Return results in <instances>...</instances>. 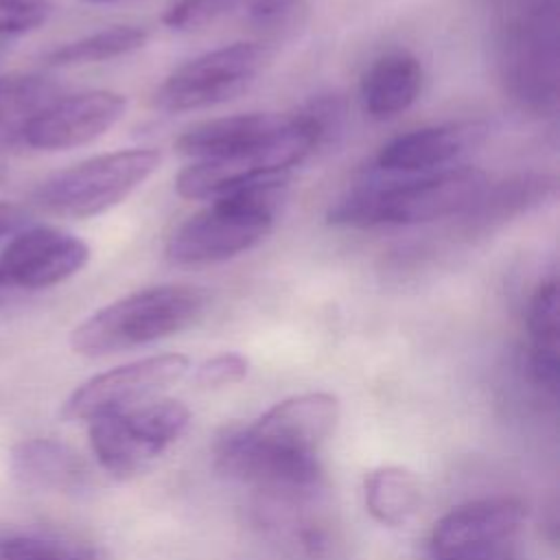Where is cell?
<instances>
[{"instance_id": "cell-18", "label": "cell", "mask_w": 560, "mask_h": 560, "mask_svg": "<svg viewBox=\"0 0 560 560\" xmlns=\"http://www.w3.org/2000/svg\"><path fill=\"white\" fill-rule=\"evenodd\" d=\"M560 315H558V282L556 278L542 280L527 304V335L529 352L527 365L532 381L547 389L558 392L560 381Z\"/></svg>"}, {"instance_id": "cell-1", "label": "cell", "mask_w": 560, "mask_h": 560, "mask_svg": "<svg viewBox=\"0 0 560 560\" xmlns=\"http://www.w3.org/2000/svg\"><path fill=\"white\" fill-rule=\"evenodd\" d=\"M488 184L475 166H446L402 179H368L350 188L326 212L339 228L416 225L468 210Z\"/></svg>"}, {"instance_id": "cell-9", "label": "cell", "mask_w": 560, "mask_h": 560, "mask_svg": "<svg viewBox=\"0 0 560 560\" xmlns=\"http://www.w3.org/2000/svg\"><path fill=\"white\" fill-rule=\"evenodd\" d=\"M90 260L83 238L50 225L18 230L0 249V295L39 291L79 273Z\"/></svg>"}, {"instance_id": "cell-30", "label": "cell", "mask_w": 560, "mask_h": 560, "mask_svg": "<svg viewBox=\"0 0 560 560\" xmlns=\"http://www.w3.org/2000/svg\"><path fill=\"white\" fill-rule=\"evenodd\" d=\"M90 2H118V0H90Z\"/></svg>"}, {"instance_id": "cell-7", "label": "cell", "mask_w": 560, "mask_h": 560, "mask_svg": "<svg viewBox=\"0 0 560 560\" xmlns=\"http://www.w3.org/2000/svg\"><path fill=\"white\" fill-rule=\"evenodd\" d=\"M188 420V407L171 398L103 413L88 420L90 446L107 472L127 477L173 444L186 431Z\"/></svg>"}, {"instance_id": "cell-6", "label": "cell", "mask_w": 560, "mask_h": 560, "mask_svg": "<svg viewBox=\"0 0 560 560\" xmlns=\"http://www.w3.org/2000/svg\"><path fill=\"white\" fill-rule=\"evenodd\" d=\"M262 42H234L175 68L153 92V105L168 114L197 112L225 103L247 90L271 61Z\"/></svg>"}, {"instance_id": "cell-27", "label": "cell", "mask_w": 560, "mask_h": 560, "mask_svg": "<svg viewBox=\"0 0 560 560\" xmlns=\"http://www.w3.org/2000/svg\"><path fill=\"white\" fill-rule=\"evenodd\" d=\"M317 129L322 147L332 142L341 131L346 122V103L339 94H322L313 98L304 109H300Z\"/></svg>"}, {"instance_id": "cell-25", "label": "cell", "mask_w": 560, "mask_h": 560, "mask_svg": "<svg viewBox=\"0 0 560 560\" xmlns=\"http://www.w3.org/2000/svg\"><path fill=\"white\" fill-rule=\"evenodd\" d=\"M55 11V0H0V37L24 35L42 24Z\"/></svg>"}, {"instance_id": "cell-17", "label": "cell", "mask_w": 560, "mask_h": 560, "mask_svg": "<svg viewBox=\"0 0 560 560\" xmlns=\"http://www.w3.org/2000/svg\"><path fill=\"white\" fill-rule=\"evenodd\" d=\"M11 470L26 486L70 492L85 483L83 459L63 442L48 438L24 440L11 451Z\"/></svg>"}, {"instance_id": "cell-26", "label": "cell", "mask_w": 560, "mask_h": 560, "mask_svg": "<svg viewBox=\"0 0 560 560\" xmlns=\"http://www.w3.org/2000/svg\"><path fill=\"white\" fill-rule=\"evenodd\" d=\"M249 372V359L241 352H219L201 361L195 370V383L203 389H217L238 383Z\"/></svg>"}, {"instance_id": "cell-31", "label": "cell", "mask_w": 560, "mask_h": 560, "mask_svg": "<svg viewBox=\"0 0 560 560\" xmlns=\"http://www.w3.org/2000/svg\"><path fill=\"white\" fill-rule=\"evenodd\" d=\"M0 57H2V46H0Z\"/></svg>"}, {"instance_id": "cell-3", "label": "cell", "mask_w": 560, "mask_h": 560, "mask_svg": "<svg viewBox=\"0 0 560 560\" xmlns=\"http://www.w3.org/2000/svg\"><path fill=\"white\" fill-rule=\"evenodd\" d=\"M208 311V293L192 284H155L131 291L70 332V348L81 357H105L190 328Z\"/></svg>"}, {"instance_id": "cell-2", "label": "cell", "mask_w": 560, "mask_h": 560, "mask_svg": "<svg viewBox=\"0 0 560 560\" xmlns=\"http://www.w3.org/2000/svg\"><path fill=\"white\" fill-rule=\"evenodd\" d=\"M291 175H267L212 199L168 238L175 265H208L256 247L273 228Z\"/></svg>"}, {"instance_id": "cell-21", "label": "cell", "mask_w": 560, "mask_h": 560, "mask_svg": "<svg viewBox=\"0 0 560 560\" xmlns=\"http://www.w3.org/2000/svg\"><path fill=\"white\" fill-rule=\"evenodd\" d=\"M57 96V85L39 74H0V142H18L26 120Z\"/></svg>"}, {"instance_id": "cell-20", "label": "cell", "mask_w": 560, "mask_h": 560, "mask_svg": "<svg viewBox=\"0 0 560 560\" xmlns=\"http://www.w3.org/2000/svg\"><path fill=\"white\" fill-rule=\"evenodd\" d=\"M149 42V31L138 24H114L79 39L66 42L46 55L48 66H85L131 55Z\"/></svg>"}, {"instance_id": "cell-22", "label": "cell", "mask_w": 560, "mask_h": 560, "mask_svg": "<svg viewBox=\"0 0 560 560\" xmlns=\"http://www.w3.org/2000/svg\"><path fill=\"white\" fill-rule=\"evenodd\" d=\"M247 22L271 46L291 39L308 20V0H247Z\"/></svg>"}, {"instance_id": "cell-16", "label": "cell", "mask_w": 560, "mask_h": 560, "mask_svg": "<svg viewBox=\"0 0 560 560\" xmlns=\"http://www.w3.org/2000/svg\"><path fill=\"white\" fill-rule=\"evenodd\" d=\"M422 63L407 50H389L376 57L361 77L359 96L363 112L385 120L409 109L422 92Z\"/></svg>"}, {"instance_id": "cell-14", "label": "cell", "mask_w": 560, "mask_h": 560, "mask_svg": "<svg viewBox=\"0 0 560 560\" xmlns=\"http://www.w3.org/2000/svg\"><path fill=\"white\" fill-rule=\"evenodd\" d=\"M525 514V503L514 497H490L457 505L435 523L429 540L431 556L510 540L521 529Z\"/></svg>"}, {"instance_id": "cell-10", "label": "cell", "mask_w": 560, "mask_h": 560, "mask_svg": "<svg viewBox=\"0 0 560 560\" xmlns=\"http://www.w3.org/2000/svg\"><path fill=\"white\" fill-rule=\"evenodd\" d=\"M127 109V98L114 90H85L55 96L22 127L18 142L37 151L83 147L107 133Z\"/></svg>"}, {"instance_id": "cell-29", "label": "cell", "mask_w": 560, "mask_h": 560, "mask_svg": "<svg viewBox=\"0 0 560 560\" xmlns=\"http://www.w3.org/2000/svg\"><path fill=\"white\" fill-rule=\"evenodd\" d=\"M26 223V212L18 203L0 201V241L9 234H15Z\"/></svg>"}, {"instance_id": "cell-13", "label": "cell", "mask_w": 560, "mask_h": 560, "mask_svg": "<svg viewBox=\"0 0 560 560\" xmlns=\"http://www.w3.org/2000/svg\"><path fill=\"white\" fill-rule=\"evenodd\" d=\"M337 420V396L308 392L276 402L254 424L245 427V431L256 442L280 451L317 453L322 442L335 431Z\"/></svg>"}, {"instance_id": "cell-32", "label": "cell", "mask_w": 560, "mask_h": 560, "mask_svg": "<svg viewBox=\"0 0 560 560\" xmlns=\"http://www.w3.org/2000/svg\"><path fill=\"white\" fill-rule=\"evenodd\" d=\"M2 298H4V295H0V302H2Z\"/></svg>"}, {"instance_id": "cell-12", "label": "cell", "mask_w": 560, "mask_h": 560, "mask_svg": "<svg viewBox=\"0 0 560 560\" xmlns=\"http://www.w3.org/2000/svg\"><path fill=\"white\" fill-rule=\"evenodd\" d=\"M488 136L481 120L442 122L396 136L376 155V166L394 175H422L446 168L453 160L479 147Z\"/></svg>"}, {"instance_id": "cell-11", "label": "cell", "mask_w": 560, "mask_h": 560, "mask_svg": "<svg viewBox=\"0 0 560 560\" xmlns=\"http://www.w3.org/2000/svg\"><path fill=\"white\" fill-rule=\"evenodd\" d=\"M217 464L234 479L295 497L315 490L322 481L317 453H293L260 444L247 435L245 427L230 429L217 442Z\"/></svg>"}, {"instance_id": "cell-19", "label": "cell", "mask_w": 560, "mask_h": 560, "mask_svg": "<svg viewBox=\"0 0 560 560\" xmlns=\"http://www.w3.org/2000/svg\"><path fill=\"white\" fill-rule=\"evenodd\" d=\"M365 508L374 521L396 527L409 521L420 503V483L400 466L374 468L363 483Z\"/></svg>"}, {"instance_id": "cell-15", "label": "cell", "mask_w": 560, "mask_h": 560, "mask_svg": "<svg viewBox=\"0 0 560 560\" xmlns=\"http://www.w3.org/2000/svg\"><path fill=\"white\" fill-rule=\"evenodd\" d=\"M558 179L549 173H518L497 184H486L475 203L462 212V230L468 236L490 234L508 221L551 201Z\"/></svg>"}, {"instance_id": "cell-28", "label": "cell", "mask_w": 560, "mask_h": 560, "mask_svg": "<svg viewBox=\"0 0 560 560\" xmlns=\"http://www.w3.org/2000/svg\"><path fill=\"white\" fill-rule=\"evenodd\" d=\"M431 560H521L514 540H499L481 547L462 549L448 556H431Z\"/></svg>"}, {"instance_id": "cell-8", "label": "cell", "mask_w": 560, "mask_h": 560, "mask_svg": "<svg viewBox=\"0 0 560 560\" xmlns=\"http://www.w3.org/2000/svg\"><path fill=\"white\" fill-rule=\"evenodd\" d=\"M190 361L182 352H164L138 359L81 383L61 407L66 420H92L112 411H127L149 396L175 385L188 372Z\"/></svg>"}, {"instance_id": "cell-4", "label": "cell", "mask_w": 560, "mask_h": 560, "mask_svg": "<svg viewBox=\"0 0 560 560\" xmlns=\"http://www.w3.org/2000/svg\"><path fill=\"white\" fill-rule=\"evenodd\" d=\"M160 151L133 147L101 153L46 177L35 201L46 212L68 219H90L125 201L160 166Z\"/></svg>"}, {"instance_id": "cell-5", "label": "cell", "mask_w": 560, "mask_h": 560, "mask_svg": "<svg viewBox=\"0 0 560 560\" xmlns=\"http://www.w3.org/2000/svg\"><path fill=\"white\" fill-rule=\"evenodd\" d=\"M558 18L549 0H527L505 22L499 39V68L512 96L527 109L556 103Z\"/></svg>"}, {"instance_id": "cell-24", "label": "cell", "mask_w": 560, "mask_h": 560, "mask_svg": "<svg viewBox=\"0 0 560 560\" xmlns=\"http://www.w3.org/2000/svg\"><path fill=\"white\" fill-rule=\"evenodd\" d=\"M245 2L247 0H173L164 11L162 22L171 31H195L212 24Z\"/></svg>"}, {"instance_id": "cell-23", "label": "cell", "mask_w": 560, "mask_h": 560, "mask_svg": "<svg viewBox=\"0 0 560 560\" xmlns=\"http://www.w3.org/2000/svg\"><path fill=\"white\" fill-rule=\"evenodd\" d=\"M96 549L66 538L15 536L0 545V560H96Z\"/></svg>"}]
</instances>
